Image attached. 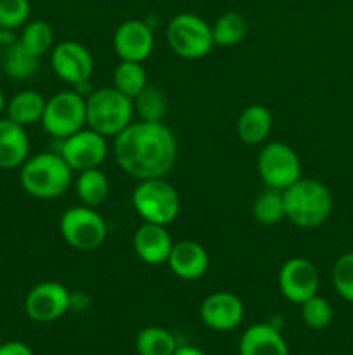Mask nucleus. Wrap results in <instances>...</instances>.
Listing matches in <instances>:
<instances>
[{
	"label": "nucleus",
	"mask_w": 353,
	"mask_h": 355,
	"mask_svg": "<svg viewBox=\"0 0 353 355\" xmlns=\"http://www.w3.org/2000/svg\"><path fill=\"white\" fill-rule=\"evenodd\" d=\"M118 166L135 180L166 177L179 158V144L163 121H132L113 139Z\"/></svg>",
	"instance_id": "obj_1"
},
{
	"label": "nucleus",
	"mask_w": 353,
	"mask_h": 355,
	"mask_svg": "<svg viewBox=\"0 0 353 355\" xmlns=\"http://www.w3.org/2000/svg\"><path fill=\"white\" fill-rule=\"evenodd\" d=\"M134 107L141 120L163 121L168 111V99L159 87L147 85L134 99Z\"/></svg>",
	"instance_id": "obj_28"
},
{
	"label": "nucleus",
	"mask_w": 353,
	"mask_h": 355,
	"mask_svg": "<svg viewBox=\"0 0 353 355\" xmlns=\"http://www.w3.org/2000/svg\"><path fill=\"white\" fill-rule=\"evenodd\" d=\"M211 33H213V42L218 47H232L244 40L248 35V21L241 12L228 10L221 16L217 17L211 24Z\"/></svg>",
	"instance_id": "obj_24"
},
{
	"label": "nucleus",
	"mask_w": 353,
	"mask_h": 355,
	"mask_svg": "<svg viewBox=\"0 0 353 355\" xmlns=\"http://www.w3.org/2000/svg\"><path fill=\"white\" fill-rule=\"evenodd\" d=\"M19 184L31 198L55 200L71 187L73 170L59 153H38L19 168Z\"/></svg>",
	"instance_id": "obj_3"
},
{
	"label": "nucleus",
	"mask_w": 353,
	"mask_h": 355,
	"mask_svg": "<svg viewBox=\"0 0 353 355\" xmlns=\"http://www.w3.org/2000/svg\"><path fill=\"white\" fill-rule=\"evenodd\" d=\"M244 304L230 291H215L208 295L199 307V318L210 329L227 333L239 328L244 319Z\"/></svg>",
	"instance_id": "obj_14"
},
{
	"label": "nucleus",
	"mask_w": 353,
	"mask_h": 355,
	"mask_svg": "<svg viewBox=\"0 0 353 355\" xmlns=\"http://www.w3.org/2000/svg\"><path fill=\"white\" fill-rule=\"evenodd\" d=\"M113 49L120 61L144 62L154 49V31L142 19H127L113 35Z\"/></svg>",
	"instance_id": "obj_15"
},
{
	"label": "nucleus",
	"mask_w": 353,
	"mask_h": 355,
	"mask_svg": "<svg viewBox=\"0 0 353 355\" xmlns=\"http://www.w3.org/2000/svg\"><path fill=\"white\" fill-rule=\"evenodd\" d=\"M0 45H2V28H0Z\"/></svg>",
	"instance_id": "obj_37"
},
{
	"label": "nucleus",
	"mask_w": 353,
	"mask_h": 355,
	"mask_svg": "<svg viewBox=\"0 0 353 355\" xmlns=\"http://www.w3.org/2000/svg\"><path fill=\"white\" fill-rule=\"evenodd\" d=\"M30 137L26 128L9 118H0V168H21L30 158Z\"/></svg>",
	"instance_id": "obj_19"
},
{
	"label": "nucleus",
	"mask_w": 353,
	"mask_h": 355,
	"mask_svg": "<svg viewBox=\"0 0 353 355\" xmlns=\"http://www.w3.org/2000/svg\"><path fill=\"white\" fill-rule=\"evenodd\" d=\"M166 266L182 281H197L210 269V255L201 243L182 239L173 243Z\"/></svg>",
	"instance_id": "obj_17"
},
{
	"label": "nucleus",
	"mask_w": 353,
	"mask_h": 355,
	"mask_svg": "<svg viewBox=\"0 0 353 355\" xmlns=\"http://www.w3.org/2000/svg\"><path fill=\"white\" fill-rule=\"evenodd\" d=\"M71 291L57 281H44L28 291L24 298V312L35 322L48 324L69 312Z\"/></svg>",
	"instance_id": "obj_11"
},
{
	"label": "nucleus",
	"mask_w": 353,
	"mask_h": 355,
	"mask_svg": "<svg viewBox=\"0 0 353 355\" xmlns=\"http://www.w3.org/2000/svg\"><path fill=\"white\" fill-rule=\"evenodd\" d=\"M42 127L54 139L69 137L87 127L85 96L76 90H61L47 99Z\"/></svg>",
	"instance_id": "obj_8"
},
{
	"label": "nucleus",
	"mask_w": 353,
	"mask_h": 355,
	"mask_svg": "<svg viewBox=\"0 0 353 355\" xmlns=\"http://www.w3.org/2000/svg\"><path fill=\"white\" fill-rule=\"evenodd\" d=\"M332 284L343 300L353 304V253H345L336 260Z\"/></svg>",
	"instance_id": "obj_32"
},
{
	"label": "nucleus",
	"mask_w": 353,
	"mask_h": 355,
	"mask_svg": "<svg viewBox=\"0 0 353 355\" xmlns=\"http://www.w3.org/2000/svg\"><path fill=\"white\" fill-rule=\"evenodd\" d=\"M61 238L78 252H93L107 238V224L97 208L71 207L61 215L59 220Z\"/></svg>",
	"instance_id": "obj_7"
},
{
	"label": "nucleus",
	"mask_w": 353,
	"mask_h": 355,
	"mask_svg": "<svg viewBox=\"0 0 353 355\" xmlns=\"http://www.w3.org/2000/svg\"><path fill=\"white\" fill-rule=\"evenodd\" d=\"M253 217L262 225H277L286 220V208H284L282 191L266 187L263 193L253 201Z\"/></svg>",
	"instance_id": "obj_27"
},
{
	"label": "nucleus",
	"mask_w": 353,
	"mask_h": 355,
	"mask_svg": "<svg viewBox=\"0 0 353 355\" xmlns=\"http://www.w3.org/2000/svg\"><path fill=\"white\" fill-rule=\"evenodd\" d=\"M90 305V298L85 293H71L69 298V311H85Z\"/></svg>",
	"instance_id": "obj_34"
},
{
	"label": "nucleus",
	"mask_w": 353,
	"mask_h": 355,
	"mask_svg": "<svg viewBox=\"0 0 353 355\" xmlns=\"http://www.w3.org/2000/svg\"><path fill=\"white\" fill-rule=\"evenodd\" d=\"M166 40L179 58L196 61L204 58L215 47L211 24L192 12H180L166 26Z\"/></svg>",
	"instance_id": "obj_6"
},
{
	"label": "nucleus",
	"mask_w": 353,
	"mask_h": 355,
	"mask_svg": "<svg viewBox=\"0 0 353 355\" xmlns=\"http://www.w3.org/2000/svg\"><path fill=\"white\" fill-rule=\"evenodd\" d=\"M107 139L85 127L76 134L62 139L59 155L73 172L100 168L107 158Z\"/></svg>",
	"instance_id": "obj_10"
},
{
	"label": "nucleus",
	"mask_w": 353,
	"mask_h": 355,
	"mask_svg": "<svg viewBox=\"0 0 353 355\" xmlns=\"http://www.w3.org/2000/svg\"><path fill=\"white\" fill-rule=\"evenodd\" d=\"M134 252L144 263L165 266L173 248V239L166 225L144 222L134 234Z\"/></svg>",
	"instance_id": "obj_16"
},
{
	"label": "nucleus",
	"mask_w": 353,
	"mask_h": 355,
	"mask_svg": "<svg viewBox=\"0 0 353 355\" xmlns=\"http://www.w3.org/2000/svg\"><path fill=\"white\" fill-rule=\"evenodd\" d=\"M2 343H3V342H2V333H0V345H2Z\"/></svg>",
	"instance_id": "obj_38"
},
{
	"label": "nucleus",
	"mask_w": 353,
	"mask_h": 355,
	"mask_svg": "<svg viewBox=\"0 0 353 355\" xmlns=\"http://www.w3.org/2000/svg\"><path fill=\"white\" fill-rule=\"evenodd\" d=\"M30 0H0V28L16 31L30 21Z\"/></svg>",
	"instance_id": "obj_31"
},
{
	"label": "nucleus",
	"mask_w": 353,
	"mask_h": 355,
	"mask_svg": "<svg viewBox=\"0 0 353 355\" xmlns=\"http://www.w3.org/2000/svg\"><path fill=\"white\" fill-rule=\"evenodd\" d=\"M301 307V319L305 324L311 329H324L332 322V305L325 300L324 297L314 295L307 302L300 305Z\"/></svg>",
	"instance_id": "obj_30"
},
{
	"label": "nucleus",
	"mask_w": 353,
	"mask_h": 355,
	"mask_svg": "<svg viewBox=\"0 0 353 355\" xmlns=\"http://www.w3.org/2000/svg\"><path fill=\"white\" fill-rule=\"evenodd\" d=\"M132 205L144 222L166 227L175 222L180 214L179 193L165 177L138 180L132 193Z\"/></svg>",
	"instance_id": "obj_5"
},
{
	"label": "nucleus",
	"mask_w": 353,
	"mask_h": 355,
	"mask_svg": "<svg viewBox=\"0 0 353 355\" xmlns=\"http://www.w3.org/2000/svg\"><path fill=\"white\" fill-rule=\"evenodd\" d=\"M173 355H206V354H204V350L197 349V347L179 345V347H176L175 354H173Z\"/></svg>",
	"instance_id": "obj_35"
},
{
	"label": "nucleus",
	"mask_w": 353,
	"mask_h": 355,
	"mask_svg": "<svg viewBox=\"0 0 353 355\" xmlns=\"http://www.w3.org/2000/svg\"><path fill=\"white\" fill-rule=\"evenodd\" d=\"M87 127L106 139L116 137L134 121V101L114 87L96 89L85 97Z\"/></svg>",
	"instance_id": "obj_4"
},
{
	"label": "nucleus",
	"mask_w": 353,
	"mask_h": 355,
	"mask_svg": "<svg viewBox=\"0 0 353 355\" xmlns=\"http://www.w3.org/2000/svg\"><path fill=\"white\" fill-rule=\"evenodd\" d=\"M40 69V62L35 54H31L19 40L7 45L2 54V71L16 82L31 78Z\"/></svg>",
	"instance_id": "obj_22"
},
{
	"label": "nucleus",
	"mask_w": 353,
	"mask_h": 355,
	"mask_svg": "<svg viewBox=\"0 0 353 355\" xmlns=\"http://www.w3.org/2000/svg\"><path fill=\"white\" fill-rule=\"evenodd\" d=\"M149 85L144 62L120 61L113 71V87L132 101Z\"/></svg>",
	"instance_id": "obj_25"
},
{
	"label": "nucleus",
	"mask_w": 353,
	"mask_h": 355,
	"mask_svg": "<svg viewBox=\"0 0 353 355\" xmlns=\"http://www.w3.org/2000/svg\"><path fill=\"white\" fill-rule=\"evenodd\" d=\"M176 343L175 335L161 326L144 328L135 338V350L138 355H173Z\"/></svg>",
	"instance_id": "obj_26"
},
{
	"label": "nucleus",
	"mask_w": 353,
	"mask_h": 355,
	"mask_svg": "<svg viewBox=\"0 0 353 355\" xmlns=\"http://www.w3.org/2000/svg\"><path fill=\"white\" fill-rule=\"evenodd\" d=\"M19 42L37 58L47 54L54 44V31L52 26L44 19L28 21L21 31Z\"/></svg>",
	"instance_id": "obj_29"
},
{
	"label": "nucleus",
	"mask_w": 353,
	"mask_h": 355,
	"mask_svg": "<svg viewBox=\"0 0 353 355\" xmlns=\"http://www.w3.org/2000/svg\"><path fill=\"white\" fill-rule=\"evenodd\" d=\"M239 355H289V347L279 329L269 322H258L239 338Z\"/></svg>",
	"instance_id": "obj_18"
},
{
	"label": "nucleus",
	"mask_w": 353,
	"mask_h": 355,
	"mask_svg": "<svg viewBox=\"0 0 353 355\" xmlns=\"http://www.w3.org/2000/svg\"><path fill=\"white\" fill-rule=\"evenodd\" d=\"M45 103H47V99L38 90H21L16 96L10 97V101H7V118L26 128L42 121Z\"/></svg>",
	"instance_id": "obj_21"
},
{
	"label": "nucleus",
	"mask_w": 353,
	"mask_h": 355,
	"mask_svg": "<svg viewBox=\"0 0 353 355\" xmlns=\"http://www.w3.org/2000/svg\"><path fill=\"white\" fill-rule=\"evenodd\" d=\"M51 66L55 76L76 87L89 83L93 75V58L89 49L75 40L59 42L51 52Z\"/></svg>",
	"instance_id": "obj_12"
},
{
	"label": "nucleus",
	"mask_w": 353,
	"mask_h": 355,
	"mask_svg": "<svg viewBox=\"0 0 353 355\" xmlns=\"http://www.w3.org/2000/svg\"><path fill=\"white\" fill-rule=\"evenodd\" d=\"M320 276L314 262L303 257L286 260L279 270V290L291 304L301 305L318 293Z\"/></svg>",
	"instance_id": "obj_13"
},
{
	"label": "nucleus",
	"mask_w": 353,
	"mask_h": 355,
	"mask_svg": "<svg viewBox=\"0 0 353 355\" xmlns=\"http://www.w3.org/2000/svg\"><path fill=\"white\" fill-rule=\"evenodd\" d=\"M286 218L301 229H315L331 217L332 194L324 182L301 177L282 191Z\"/></svg>",
	"instance_id": "obj_2"
},
{
	"label": "nucleus",
	"mask_w": 353,
	"mask_h": 355,
	"mask_svg": "<svg viewBox=\"0 0 353 355\" xmlns=\"http://www.w3.org/2000/svg\"><path fill=\"white\" fill-rule=\"evenodd\" d=\"M273 128V114L263 104L244 107L237 118V135L244 144L258 146L270 137Z\"/></svg>",
	"instance_id": "obj_20"
},
{
	"label": "nucleus",
	"mask_w": 353,
	"mask_h": 355,
	"mask_svg": "<svg viewBox=\"0 0 353 355\" xmlns=\"http://www.w3.org/2000/svg\"><path fill=\"white\" fill-rule=\"evenodd\" d=\"M0 355H35L30 345L23 342H6L0 345Z\"/></svg>",
	"instance_id": "obj_33"
},
{
	"label": "nucleus",
	"mask_w": 353,
	"mask_h": 355,
	"mask_svg": "<svg viewBox=\"0 0 353 355\" xmlns=\"http://www.w3.org/2000/svg\"><path fill=\"white\" fill-rule=\"evenodd\" d=\"M256 168L262 182L270 189L284 191L301 179V159L289 144L280 141L269 142L258 153Z\"/></svg>",
	"instance_id": "obj_9"
},
{
	"label": "nucleus",
	"mask_w": 353,
	"mask_h": 355,
	"mask_svg": "<svg viewBox=\"0 0 353 355\" xmlns=\"http://www.w3.org/2000/svg\"><path fill=\"white\" fill-rule=\"evenodd\" d=\"M75 189L82 205L90 208H99L109 198L111 184L102 170L92 168L78 172V177L75 180Z\"/></svg>",
	"instance_id": "obj_23"
},
{
	"label": "nucleus",
	"mask_w": 353,
	"mask_h": 355,
	"mask_svg": "<svg viewBox=\"0 0 353 355\" xmlns=\"http://www.w3.org/2000/svg\"><path fill=\"white\" fill-rule=\"evenodd\" d=\"M6 106H7V101H6V96H3V90L0 89V114L6 111Z\"/></svg>",
	"instance_id": "obj_36"
}]
</instances>
